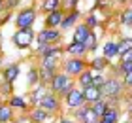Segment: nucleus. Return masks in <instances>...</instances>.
Segmentation results:
<instances>
[{"mask_svg":"<svg viewBox=\"0 0 132 123\" xmlns=\"http://www.w3.org/2000/svg\"><path fill=\"white\" fill-rule=\"evenodd\" d=\"M51 89L57 91L59 95L66 97V95L70 93V89H72V78L66 76V74H57V76H53V79H51Z\"/></svg>","mask_w":132,"mask_h":123,"instance_id":"f257e3e1","label":"nucleus"},{"mask_svg":"<svg viewBox=\"0 0 132 123\" xmlns=\"http://www.w3.org/2000/svg\"><path fill=\"white\" fill-rule=\"evenodd\" d=\"M32 38H34V32H32L30 27H28V28H19L13 34V44L23 49V47H28L32 44Z\"/></svg>","mask_w":132,"mask_h":123,"instance_id":"f03ea898","label":"nucleus"},{"mask_svg":"<svg viewBox=\"0 0 132 123\" xmlns=\"http://www.w3.org/2000/svg\"><path fill=\"white\" fill-rule=\"evenodd\" d=\"M36 21V11L32 8H28V10H23L19 15H17V27L19 28H28V27H32V23Z\"/></svg>","mask_w":132,"mask_h":123,"instance_id":"7ed1b4c3","label":"nucleus"},{"mask_svg":"<svg viewBox=\"0 0 132 123\" xmlns=\"http://www.w3.org/2000/svg\"><path fill=\"white\" fill-rule=\"evenodd\" d=\"M100 89H102V95H106V97H117L121 93V82H117L115 78L106 79Z\"/></svg>","mask_w":132,"mask_h":123,"instance_id":"20e7f679","label":"nucleus"},{"mask_svg":"<svg viewBox=\"0 0 132 123\" xmlns=\"http://www.w3.org/2000/svg\"><path fill=\"white\" fill-rule=\"evenodd\" d=\"M81 93H83V100H87V102H94V100H98V98L102 97V89L91 83V85H87V87H83V89H81Z\"/></svg>","mask_w":132,"mask_h":123,"instance_id":"39448f33","label":"nucleus"},{"mask_svg":"<svg viewBox=\"0 0 132 123\" xmlns=\"http://www.w3.org/2000/svg\"><path fill=\"white\" fill-rule=\"evenodd\" d=\"M77 118L81 119V123H98V114L93 108H81L77 110Z\"/></svg>","mask_w":132,"mask_h":123,"instance_id":"423d86ee","label":"nucleus"},{"mask_svg":"<svg viewBox=\"0 0 132 123\" xmlns=\"http://www.w3.org/2000/svg\"><path fill=\"white\" fill-rule=\"evenodd\" d=\"M66 102H68V106L70 108H79L83 102V93L79 89H70V93L66 95Z\"/></svg>","mask_w":132,"mask_h":123,"instance_id":"0eeeda50","label":"nucleus"},{"mask_svg":"<svg viewBox=\"0 0 132 123\" xmlns=\"http://www.w3.org/2000/svg\"><path fill=\"white\" fill-rule=\"evenodd\" d=\"M38 106H40L42 110H45V112H55V110L59 108V98L53 97V95H45V97L38 102Z\"/></svg>","mask_w":132,"mask_h":123,"instance_id":"6e6552de","label":"nucleus"},{"mask_svg":"<svg viewBox=\"0 0 132 123\" xmlns=\"http://www.w3.org/2000/svg\"><path fill=\"white\" fill-rule=\"evenodd\" d=\"M59 38H61V32H59L57 28H45V30H42L40 36H38V40L45 42V44H53V42H57Z\"/></svg>","mask_w":132,"mask_h":123,"instance_id":"1a4fd4ad","label":"nucleus"},{"mask_svg":"<svg viewBox=\"0 0 132 123\" xmlns=\"http://www.w3.org/2000/svg\"><path fill=\"white\" fill-rule=\"evenodd\" d=\"M83 70H85V63H83L81 59H70L66 61V72L70 74H81Z\"/></svg>","mask_w":132,"mask_h":123,"instance_id":"9d476101","label":"nucleus"},{"mask_svg":"<svg viewBox=\"0 0 132 123\" xmlns=\"http://www.w3.org/2000/svg\"><path fill=\"white\" fill-rule=\"evenodd\" d=\"M62 17H64V13H62L61 10H53V11H49V15H47V27H49V28L59 27V25L62 23Z\"/></svg>","mask_w":132,"mask_h":123,"instance_id":"9b49d317","label":"nucleus"},{"mask_svg":"<svg viewBox=\"0 0 132 123\" xmlns=\"http://www.w3.org/2000/svg\"><path fill=\"white\" fill-rule=\"evenodd\" d=\"M89 32H91V28H89L87 25H79V27L76 28V32H74V42H77V44H83Z\"/></svg>","mask_w":132,"mask_h":123,"instance_id":"f8f14e48","label":"nucleus"},{"mask_svg":"<svg viewBox=\"0 0 132 123\" xmlns=\"http://www.w3.org/2000/svg\"><path fill=\"white\" fill-rule=\"evenodd\" d=\"M66 51H68L70 55L81 57V55H85V53H87V47H85V44H77V42H74V44H70L68 47H66Z\"/></svg>","mask_w":132,"mask_h":123,"instance_id":"ddd939ff","label":"nucleus"},{"mask_svg":"<svg viewBox=\"0 0 132 123\" xmlns=\"http://www.w3.org/2000/svg\"><path fill=\"white\" fill-rule=\"evenodd\" d=\"M17 76H19V66L17 64H11V66H8V68L4 70V79L8 83H13Z\"/></svg>","mask_w":132,"mask_h":123,"instance_id":"4468645a","label":"nucleus"},{"mask_svg":"<svg viewBox=\"0 0 132 123\" xmlns=\"http://www.w3.org/2000/svg\"><path fill=\"white\" fill-rule=\"evenodd\" d=\"M115 55H119V49H117L115 42H108V44H104V57L106 59H111V57H115Z\"/></svg>","mask_w":132,"mask_h":123,"instance_id":"2eb2a0df","label":"nucleus"},{"mask_svg":"<svg viewBox=\"0 0 132 123\" xmlns=\"http://www.w3.org/2000/svg\"><path fill=\"white\" fill-rule=\"evenodd\" d=\"M11 118H13L11 106H8V104H2V106H0V123H8Z\"/></svg>","mask_w":132,"mask_h":123,"instance_id":"dca6fc26","label":"nucleus"},{"mask_svg":"<svg viewBox=\"0 0 132 123\" xmlns=\"http://www.w3.org/2000/svg\"><path fill=\"white\" fill-rule=\"evenodd\" d=\"M77 76H79V85H81V87H87V85L93 83L94 72H91V70H83L81 74H77Z\"/></svg>","mask_w":132,"mask_h":123,"instance_id":"f3484780","label":"nucleus"},{"mask_svg":"<svg viewBox=\"0 0 132 123\" xmlns=\"http://www.w3.org/2000/svg\"><path fill=\"white\" fill-rule=\"evenodd\" d=\"M117 118H119L117 110H115V108H110V106H108V108H106V112L102 114V119L111 121V123H117Z\"/></svg>","mask_w":132,"mask_h":123,"instance_id":"a211bd4d","label":"nucleus"},{"mask_svg":"<svg viewBox=\"0 0 132 123\" xmlns=\"http://www.w3.org/2000/svg\"><path fill=\"white\" fill-rule=\"evenodd\" d=\"M77 17H79V13L77 11H72V13L68 15V17H62V23H61V27L62 28H68V27H72L76 21H77Z\"/></svg>","mask_w":132,"mask_h":123,"instance_id":"6ab92c4d","label":"nucleus"},{"mask_svg":"<svg viewBox=\"0 0 132 123\" xmlns=\"http://www.w3.org/2000/svg\"><path fill=\"white\" fill-rule=\"evenodd\" d=\"M47 114H49V112H45V110L38 108V110H34V112H32L30 118H32L34 123H42V121H45V119H47Z\"/></svg>","mask_w":132,"mask_h":123,"instance_id":"aec40b11","label":"nucleus"},{"mask_svg":"<svg viewBox=\"0 0 132 123\" xmlns=\"http://www.w3.org/2000/svg\"><path fill=\"white\" fill-rule=\"evenodd\" d=\"M83 44H85L87 51H93V49H96V34H94V32H89Z\"/></svg>","mask_w":132,"mask_h":123,"instance_id":"412c9836","label":"nucleus"},{"mask_svg":"<svg viewBox=\"0 0 132 123\" xmlns=\"http://www.w3.org/2000/svg\"><path fill=\"white\" fill-rule=\"evenodd\" d=\"M106 108H108V102H104V100H94V106H93V110L98 114V118H102V114L106 112Z\"/></svg>","mask_w":132,"mask_h":123,"instance_id":"4be33fe9","label":"nucleus"},{"mask_svg":"<svg viewBox=\"0 0 132 123\" xmlns=\"http://www.w3.org/2000/svg\"><path fill=\"white\" fill-rule=\"evenodd\" d=\"M44 97H45V91H44V87L34 89V91H32V104H38V102H40Z\"/></svg>","mask_w":132,"mask_h":123,"instance_id":"5701e85b","label":"nucleus"},{"mask_svg":"<svg viewBox=\"0 0 132 123\" xmlns=\"http://www.w3.org/2000/svg\"><path fill=\"white\" fill-rule=\"evenodd\" d=\"M59 6H61V0H45L44 10L45 11H53V10H59Z\"/></svg>","mask_w":132,"mask_h":123,"instance_id":"b1692460","label":"nucleus"},{"mask_svg":"<svg viewBox=\"0 0 132 123\" xmlns=\"http://www.w3.org/2000/svg\"><path fill=\"white\" fill-rule=\"evenodd\" d=\"M106 64H108V59L106 57H96V59L93 61V68H96V70L106 68Z\"/></svg>","mask_w":132,"mask_h":123,"instance_id":"393cba45","label":"nucleus"},{"mask_svg":"<svg viewBox=\"0 0 132 123\" xmlns=\"http://www.w3.org/2000/svg\"><path fill=\"white\" fill-rule=\"evenodd\" d=\"M132 47V40H123L121 42V44H117V49H119V53H125V51H127V49H130Z\"/></svg>","mask_w":132,"mask_h":123,"instance_id":"a878e982","label":"nucleus"},{"mask_svg":"<svg viewBox=\"0 0 132 123\" xmlns=\"http://www.w3.org/2000/svg\"><path fill=\"white\" fill-rule=\"evenodd\" d=\"M10 106H15V108H25L27 104H25V100H23L21 97H13L10 100Z\"/></svg>","mask_w":132,"mask_h":123,"instance_id":"bb28decb","label":"nucleus"},{"mask_svg":"<svg viewBox=\"0 0 132 123\" xmlns=\"http://www.w3.org/2000/svg\"><path fill=\"white\" fill-rule=\"evenodd\" d=\"M132 70V61H121V74L127 76V74Z\"/></svg>","mask_w":132,"mask_h":123,"instance_id":"cd10ccee","label":"nucleus"},{"mask_svg":"<svg viewBox=\"0 0 132 123\" xmlns=\"http://www.w3.org/2000/svg\"><path fill=\"white\" fill-rule=\"evenodd\" d=\"M121 19H123L125 25H132V8H128V10L123 11V17H121Z\"/></svg>","mask_w":132,"mask_h":123,"instance_id":"c85d7f7f","label":"nucleus"},{"mask_svg":"<svg viewBox=\"0 0 132 123\" xmlns=\"http://www.w3.org/2000/svg\"><path fill=\"white\" fill-rule=\"evenodd\" d=\"M93 85H96V87H102V85H104V78L94 74V76H93Z\"/></svg>","mask_w":132,"mask_h":123,"instance_id":"c756f323","label":"nucleus"},{"mask_svg":"<svg viewBox=\"0 0 132 123\" xmlns=\"http://www.w3.org/2000/svg\"><path fill=\"white\" fill-rule=\"evenodd\" d=\"M121 57H123L121 61H132V47H130V49H127V51H125Z\"/></svg>","mask_w":132,"mask_h":123,"instance_id":"7c9ffc66","label":"nucleus"},{"mask_svg":"<svg viewBox=\"0 0 132 123\" xmlns=\"http://www.w3.org/2000/svg\"><path fill=\"white\" fill-rule=\"evenodd\" d=\"M125 83H127V85H132V70L125 76Z\"/></svg>","mask_w":132,"mask_h":123,"instance_id":"2f4dec72","label":"nucleus"},{"mask_svg":"<svg viewBox=\"0 0 132 123\" xmlns=\"http://www.w3.org/2000/svg\"><path fill=\"white\" fill-rule=\"evenodd\" d=\"M94 25H96V19H94V15H91L87 19V27H94Z\"/></svg>","mask_w":132,"mask_h":123,"instance_id":"473e14b6","label":"nucleus"},{"mask_svg":"<svg viewBox=\"0 0 132 123\" xmlns=\"http://www.w3.org/2000/svg\"><path fill=\"white\" fill-rule=\"evenodd\" d=\"M77 2H79V0H66V2H64V4H66V6H68V8H74V6H76Z\"/></svg>","mask_w":132,"mask_h":123,"instance_id":"72a5a7b5","label":"nucleus"},{"mask_svg":"<svg viewBox=\"0 0 132 123\" xmlns=\"http://www.w3.org/2000/svg\"><path fill=\"white\" fill-rule=\"evenodd\" d=\"M17 2H19V0H8V2H6V6H8V8H13Z\"/></svg>","mask_w":132,"mask_h":123,"instance_id":"f704fd0d","label":"nucleus"},{"mask_svg":"<svg viewBox=\"0 0 132 123\" xmlns=\"http://www.w3.org/2000/svg\"><path fill=\"white\" fill-rule=\"evenodd\" d=\"M30 82H36V72H34V70L30 72Z\"/></svg>","mask_w":132,"mask_h":123,"instance_id":"c9c22d12","label":"nucleus"},{"mask_svg":"<svg viewBox=\"0 0 132 123\" xmlns=\"http://www.w3.org/2000/svg\"><path fill=\"white\" fill-rule=\"evenodd\" d=\"M61 123H74V121H72V119H62Z\"/></svg>","mask_w":132,"mask_h":123,"instance_id":"e433bc0d","label":"nucleus"},{"mask_svg":"<svg viewBox=\"0 0 132 123\" xmlns=\"http://www.w3.org/2000/svg\"><path fill=\"white\" fill-rule=\"evenodd\" d=\"M98 123H111V121H106V119H102V118H100V119H98Z\"/></svg>","mask_w":132,"mask_h":123,"instance_id":"4c0bfd02","label":"nucleus"},{"mask_svg":"<svg viewBox=\"0 0 132 123\" xmlns=\"http://www.w3.org/2000/svg\"><path fill=\"white\" fill-rule=\"evenodd\" d=\"M2 4H4V0H0V8H2Z\"/></svg>","mask_w":132,"mask_h":123,"instance_id":"58836bf2","label":"nucleus"},{"mask_svg":"<svg viewBox=\"0 0 132 123\" xmlns=\"http://www.w3.org/2000/svg\"><path fill=\"white\" fill-rule=\"evenodd\" d=\"M119 2H127V0H119Z\"/></svg>","mask_w":132,"mask_h":123,"instance_id":"ea45409f","label":"nucleus"}]
</instances>
